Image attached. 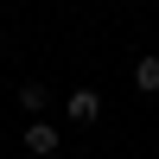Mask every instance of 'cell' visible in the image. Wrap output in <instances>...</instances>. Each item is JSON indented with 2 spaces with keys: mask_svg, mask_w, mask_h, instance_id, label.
I'll return each mask as SVG.
<instances>
[{
  "mask_svg": "<svg viewBox=\"0 0 159 159\" xmlns=\"http://www.w3.org/2000/svg\"><path fill=\"white\" fill-rule=\"evenodd\" d=\"M25 153L51 159V153H57V127H51V121H32V127H25Z\"/></svg>",
  "mask_w": 159,
  "mask_h": 159,
  "instance_id": "cell-1",
  "label": "cell"
},
{
  "mask_svg": "<svg viewBox=\"0 0 159 159\" xmlns=\"http://www.w3.org/2000/svg\"><path fill=\"white\" fill-rule=\"evenodd\" d=\"M96 115H102V96H96V89H76V96H70V121H96Z\"/></svg>",
  "mask_w": 159,
  "mask_h": 159,
  "instance_id": "cell-2",
  "label": "cell"
},
{
  "mask_svg": "<svg viewBox=\"0 0 159 159\" xmlns=\"http://www.w3.org/2000/svg\"><path fill=\"white\" fill-rule=\"evenodd\" d=\"M19 102H25L32 115H45V102H51V89H45V83H25V89H19Z\"/></svg>",
  "mask_w": 159,
  "mask_h": 159,
  "instance_id": "cell-3",
  "label": "cell"
},
{
  "mask_svg": "<svg viewBox=\"0 0 159 159\" xmlns=\"http://www.w3.org/2000/svg\"><path fill=\"white\" fill-rule=\"evenodd\" d=\"M134 83H140V89H159V57H140V64H134Z\"/></svg>",
  "mask_w": 159,
  "mask_h": 159,
  "instance_id": "cell-4",
  "label": "cell"
}]
</instances>
